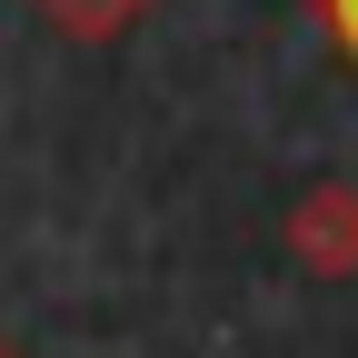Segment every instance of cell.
<instances>
[{
	"instance_id": "cell-1",
	"label": "cell",
	"mask_w": 358,
	"mask_h": 358,
	"mask_svg": "<svg viewBox=\"0 0 358 358\" xmlns=\"http://www.w3.org/2000/svg\"><path fill=\"white\" fill-rule=\"evenodd\" d=\"M289 249L308 279H358V179H319L289 209Z\"/></svg>"
},
{
	"instance_id": "cell-2",
	"label": "cell",
	"mask_w": 358,
	"mask_h": 358,
	"mask_svg": "<svg viewBox=\"0 0 358 358\" xmlns=\"http://www.w3.org/2000/svg\"><path fill=\"white\" fill-rule=\"evenodd\" d=\"M140 10H150V0H40V20H50L60 40H120Z\"/></svg>"
},
{
	"instance_id": "cell-3",
	"label": "cell",
	"mask_w": 358,
	"mask_h": 358,
	"mask_svg": "<svg viewBox=\"0 0 358 358\" xmlns=\"http://www.w3.org/2000/svg\"><path fill=\"white\" fill-rule=\"evenodd\" d=\"M319 30H329V50L358 70V0H319Z\"/></svg>"
},
{
	"instance_id": "cell-4",
	"label": "cell",
	"mask_w": 358,
	"mask_h": 358,
	"mask_svg": "<svg viewBox=\"0 0 358 358\" xmlns=\"http://www.w3.org/2000/svg\"><path fill=\"white\" fill-rule=\"evenodd\" d=\"M0 358H20V348H10V338H0Z\"/></svg>"
}]
</instances>
